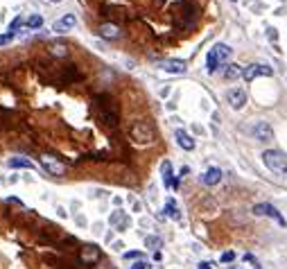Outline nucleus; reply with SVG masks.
<instances>
[{"instance_id":"nucleus-1","label":"nucleus","mask_w":287,"mask_h":269,"mask_svg":"<svg viewBox=\"0 0 287 269\" xmlns=\"http://www.w3.org/2000/svg\"><path fill=\"white\" fill-rule=\"evenodd\" d=\"M262 161L267 165V170H271L274 174H281L287 176V156L283 152H276V150H267L262 154Z\"/></svg>"},{"instance_id":"nucleus-2","label":"nucleus","mask_w":287,"mask_h":269,"mask_svg":"<svg viewBox=\"0 0 287 269\" xmlns=\"http://www.w3.org/2000/svg\"><path fill=\"white\" fill-rule=\"evenodd\" d=\"M274 75V70H271V66H265V63H251V66H247L244 68V79L247 81H253L256 77H269Z\"/></svg>"},{"instance_id":"nucleus-3","label":"nucleus","mask_w":287,"mask_h":269,"mask_svg":"<svg viewBox=\"0 0 287 269\" xmlns=\"http://www.w3.org/2000/svg\"><path fill=\"white\" fill-rule=\"evenodd\" d=\"M41 165H43V170L52 176H63V172H66V165H63L61 161H57L55 156H48V154L41 156Z\"/></svg>"},{"instance_id":"nucleus-4","label":"nucleus","mask_w":287,"mask_h":269,"mask_svg":"<svg viewBox=\"0 0 287 269\" xmlns=\"http://www.w3.org/2000/svg\"><path fill=\"white\" fill-rule=\"evenodd\" d=\"M226 100L231 104L233 109H242L247 104V93H244L242 88H231L229 93H226Z\"/></svg>"},{"instance_id":"nucleus-5","label":"nucleus","mask_w":287,"mask_h":269,"mask_svg":"<svg viewBox=\"0 0 287 269\" xmlns=\"http://www.w3.org/2000/svg\"><path fill=\"white\" fill-rule=\"evenodd\" d=\"M75 23H77V19H75V16H73V14H66V16H61L59 20H55V25H52V30H55L57 34H63V32L73 30V27H75Z\"/></svg>"},{"instance_id":"nucleus-6","label":"nucleus","mask_w":287,"mask_h":269,"mask_svg":"<svg viewBox=\"0 0 287 269\" xmlns=\"http://www.w3.org/2000/svg\"><path fill=\"white\" fill-rule=\"evenodd\" d=\"M131 134H134V138H136V140H140V143H145V140H152V138H154L152 127H147L145 122H136V125H134V129H131Z\"/></svg>"},{"instance_id":"nucleus-7","label":"nucleus","mask_w":287,"mask_h":269,"mask_svg":"<svg viewBox=\"0 0 287 269\" xmlns=\"http://www.w3.org/2000/svg\"><path fill=\"white\" fill-rule=\"evenodd\" d=\"M253 215H269V217L278 219V224H285V222H283V217L278 215V211H276L271 204H256V206H253Z\"/></svg>"},{"instance_id":"nucleus-8","label":"nucleus","mask_w":287,"mask_h":269,"mask_svg":"<svg viewBox=\"0 0 287 269\" xmlns=\"http://www.w3.org/2000/svg\"><path fill=\"white\" fill-rule=\"evenodd\" d=\"M176 143H179V147L181 150H186V152H192L194 150V138L190 136L188 132H183V129H176Z\"/></svg>"},{"instance_id":"nucleus-9","label":"nucleus","mask_w":287,"mask_h":269,"mask_svg":"<svg viewBox=\"0 0 287 269\" xmlns=\"http://www.w3.org/2000/svg\"><path fill=\"white\" fill-rule=\"evenodd\" d=\"M253 134H256V138L258 140H262V143H267V140L274 138V129L269 127V122H258L256 129H253Z\"/></svg>"},{"instance_id":"nucleus-10","label":"nucleus","mask_w":287,"mask_h":269,"mask_svg":"<svg viewBox=\"0 0 287 269\" xmlns=\"http://www.w3.org/2000/svg\"><path fill=\"white\" fill-rule=\"evenodd\" d=\"M201 181L206 183V186H217L222 181V170L219 168H208L204 174H201Z\"/></svg>"},{"instance_id":"nucleus-11","label":"nucleus","mask_w":287,"mask_h":269,"mask_svg":"<svg viewBox=\"0 0 287 269\" xmlns=\"http://www.w3.org/2000/svg\"><path fill=\"white\" fill-rule=\"evenodd\" d=\"M81 260H84L86 265L97 263V260H100V249H97L95 244H86L84 251H81Z\"/></svg>"},{"instance_id":"nucleus-12","label":"nucleus","mask_w":287,"mask_h":269,"mask_svg":"<svg viewBox=\"0 0 287 269\" xmlns=\"http://www.w3.org/2000/svg\"><path fill=\"white\" fill-rule=\"evenodd\" d=\"M161 68L163 70H168V73H186L188 70V66H186V61H179V59H168V61H163L161 63Z\"/></svg>"},{"instance_id":"nucleus-13","label":"nucleus","mask_w":287,"mask_h":269,"mask_svg":"<svg viewBox=\"0 0 287 269\" xmlns=\"http://www.w3.org/2000/svg\"><path fill=\"white\" fill-rule=\"evenodd\" d=\"M7 165H9V168H14V170H34V168H37L30 158H23V156L9 158V163H7Z\"/></svg>"},{"instance_id":"nucleus-14","label":"nucleus","mask_w":287,"mask_h":269,"mask_svg":"<svg viewBox=\"0 0 287 269\" xmlns=\"http://www.w3.org/2000/svg\"><path fill=\"white\" fill-rule=\"evenodd\" d=\"M100 34L104 38H120L122 30H120L118 25H113V23H102V25H100Z\"/></svg>"},{"instance_id":"nucleus-15","label":"nucleus","mask_w":287,"mask_h":269,"mask_svg":"<svg viewBox=\"0 0 287 269\" xmlns=\"http://www.w3.org/2000/svg\"><path fill=\"white\" fill-rule=\"evenodd\" d=\"M210 52L217 57V61H219V63H224L226 59L231 57V48H229V45H224V43H217L215 48H210Z\"/></svg>"},{"instance_id":"nucleus-16","label":"nucleus","mask_w":287,"mask_h":269,"mask_svg":"<svg viewBox=\"0 0 287 269\" xmlns=\"http://www.w3.org/2000/svg\"><path fill=\"white\" fill-rule=\"evenodd\" d=\"M111 224L118 226V231H125L127 226H129V217H127L122 211H115V213L111 215Z\"/></svg>"},{"instance_id":"nucleus-17","label":"nucleus","mask_w":287,"mask_h":269,"mask_svg":"<svg viewBox=\"0 0 287 269\" xmlns=\"http://www.w3.org/2000/svg\"><path fill=\"white\" fill-rule=\"evenodd\" d=\"M242 75H244V70H242V66H237V63H229L224 70L226 79H237V77H242Z\"/></svg>"},{"instance_id":"nucleus-18","label":"nucleus","mask_w":287,"mask_h":269,"mask_svg":"<svg viewBox=\"0 0 287 269\" xmlns=\"http://www.w3.org/2000/svg\"><path fill=\"white\" fill-rule=\"evenodd\" d=\"M161 172H163V183H165L168 188H172L174 181H172V165H170V161H165L161 165Z\"/></svg>"},{"instance_id":"nucleus-19","label":"nucleus","mask_w":287,"mask_h":269,"mask_svg":"<svg viewBox=\"0 0 287 269\" xmlns=\"http://www.w3.org/2000/svg\"><path fill=\"white\" fill-rule=\"evenodd\" d=\"M165 213H168V217L172 219H181V213H179V208H176V201L174 199H168V204H165Z\"/></svg>"},{"instance_id":"nucleus-20","label":"nucleus","mask_w":287,"mask_h":269,"mask_svg":"<svg viewBox=\"0 0 287 269\" xmlns=\"http://www.w3.org/2000/svg\"><path fill=\"white\" fill-rule=\"evenodd\" d=\"M161 244H163V240L158 238V235H147V238H145V247H147V249L158 251L161 249Z\"/></svg>"},{"instance_id":"nucleus-21","label":"nucleus","mask_w":287,"mask_h":269,"mask_svg":"<svg viewBox=\"0 0 287 269\" xmlns=\"http://www.w3.org/2000/svg\"><path fill=\"white\" fill-rule=\"evenodd\" d=\"M41 25H43V19H41L38 14H34V16L27 19V27H30V30H38Z\"/></svg>"},{"instance_id":"nucleus-22","label":"nucleus","mask_w":287,"mask_h":269,"mask_svg":"<svg viewBox=\"0 0 287 269\" xmlns=\"http://www.w3.org/2000/svg\"><path fill=\"white\" fill-rule=\"evenodd\" d=\"M206 68H208V73H215L217 70V66H219V61H217V57L212 55V52H208V59H206Z\"/></svg>"},{"instance_id":"nucleus-23","label":"nucleus","mask_w":287,"mask_h":269,"mask_svg":"<svg viewBox=\"0 0 287 269\" xmlns=\"http://www.w3.org/2000/svg\"><path fill=\"white\" fill-rule=\"evenodd\" d=\"M50 52H52V55H55V57H66V52H68V50H66V45H61V43H55V45H52V48H50Z\"/></svg>"},{"instance_id":"nucleus-24","label":"nucleus","mask_w":287,"mask_h":269,"mask_svg":"<svg viewBox=\"0 0 287 269\" xmlns=\"http://www.w3.org/2000/svg\"><path fill=\"white\" fill-rule=\"evenodd\" d=\"M20 23H23V19H20V16H16V19H14V23L9 25V32H7V34H12V37H14V34H16V30L20 27Z\"/></svg>"},{"instance_id":"nucleus-25","label":"nucleus","mask_w":287,"mask_h":269,"mask_svg":"<svg viewBox=\"0 0 287 269\" xmlns=\"http://www.w3.org/2000/svg\"><path fill=\"white\" fill-rule=\"evenodd\" d=\"M125 258L127 260H143V253H140V251H127Z\"/></svg>"},{"instance_id":"nucleus-26","label":"nucleus","mask_w":287,"mask_h":269,"mask_svg":"<svg viewBox=\"0 0 287 269\" xmlns=\"http://www.w3.org/2000/svg\"><path fill=\"white\" fill-rule=\"evenodd\" d=\"M131 269H152V265L145 263V260H138L136 265H131Z\"/></svg>"},{"instance_id":"nucleus-27","label":"nucleus","mask_w":287,"mask_h":269,"mask_svg":"<svg viewBox=\"0 0 287 269\" xmlns=\"http://www.w3.org/2000/svg\"><path fill=\"white\" fill-rule=\"evenodd\" d=\"M233 258H235V253H233V251H226V253H222V263H231Z\"/></svg>"},{"instance_id":"nucleus-28","label":"nucleus","mask_w":287,"mask_h":269,"mask_svg":"<svg viewBox=\"0 0 287 269\" xmlns=\"http://www.w3.org/2000/svg\"><path fill=\"white\" fill-rule=\"evenodd\" d=\"M12 34H2V37H0V45H7V43H9V41H12Z\"/></svg>"},{"instance_id":"nucleus-29","label":"nucleus","mask_w":287,"mask_h":269,"mask_svg":"<svg viewBox=\"0 0 287 269\" xmlns=\"http://www.w3.org/2000/svg\"><path fill=\"white\" fill-rule=\"evenodd\" d=\"M267 37L271 38V41H276V38H278V32H276V30H267Z\"/></svg>"},{"instance_id":"nucleus-30","label":"nucleus","mask_w":287,"mask_h":269,"mask_svg":"<svg viewBox=\"0 0 287 269\" xmlns=\"http://www.w3.org/2000/svg\"><path fill=\"white\" fill-rule=\"evenodd\" d=\"M199 269H212L210 263H199Z\"/></svg>"},{"instance_id":"nucleus-31","label":"nucleus","mask_w":287,"mask_h":269,"mask_svg":"<svg viewBox=\"0 0 287 269\" xmlns=\"http://www.w3.org/2000/svg\"><path fill=\"white\" fill-rule=\"evenodd\" d=\"M50 2H61V0H50Z\"/></svg>"},{"instance_id":"nucleus-32","label":"nucleus","mask_w":287,"mask_h":269,"mask_svg":"<svg viewBox=\"0 0 287 269\" xmlns=\"http://www.w3.org/2000/svg\"><path fill=\"white\" fill-rule=\"evenodd\" d=\"M233 2H235V0H233Z\"/></svg>"}]
</instances>
